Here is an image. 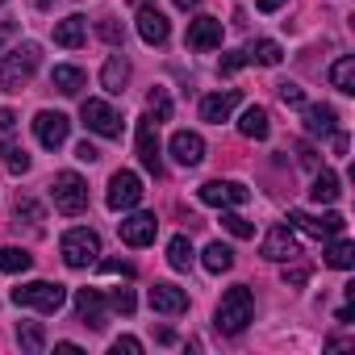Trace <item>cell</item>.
<instances>
[{
    "label": "cell",
    "mask_w": 355,
    "mask_h": 355,
    "mask_svg": "<svg viewBox=\"0 0 355 355\" xmlns=\"http://www.w3.org/2000/svg\"><path fill=\"white\" fill-rule=\"evenodd\" d=\"M239 88H226V92H214V96H205L201 101V121H214V125H222L234 109H239Z\"/></svg>",
    "instance_id": "ac0fdd59"
},
{
    "label": "cell",
    "mask_w": 355,
    "mask_h": 355,
    "mask_svg": "<svg viewBox=\"0 0 355 355\" xmlns=\"http://www.w3.org/2000/svg\"><path fill=\"white\" fill-rule=\"evenodd\" d=\"M280 101H284V105H305V88L284 80V84H280Z\"/></svg>",
    "instance_id": "f35d334b"
},
{
    "label": "cell",
    "mask_w": 355,
    "mask_h": 355,
    "mask_svg": "<svg viewBox=\"0 0 355 355\" xmlns=\"http://www.w3.org/2000/svg\"><path fill=\"white\" fill-rule=\"evenodd\" d=\"M305 280H309V268H284V284L297 288V284H305Z\"/></svg>",
    "instance_id": "ee69618b"
},
{
    "label": "cell",
    "mask_w": 355,
    "mask_h": 355,
    "mask_svg": "<svg viewBox=\"0 0 355 355\" xmlns=\"http://www.w3.org/2000/svg\"><path fill=\"white\" fill-rule=\"evenodd\" d=\"M222 226H226L234 239H251V234H255V226H251L243 214H222Z\"/></svg>",
    "instance_id": "e575fe53"
},
{
    "label": "cell",
    "mask_w": 355,
    "mask_h": 355,
    "mask_svg": "<svg viewBox=\"0 0 355 355\" xmlns=\"http://www.w3.org/2000/svg\"><path fill=\"white\" fill-rule=\"evenodd\" d=\"M297 255H301V247H297L293 226H272V230L263 234V259H272V263H288V259H297Z\"/></svg>",
    "instance_id": "5bb4252c"
},
{
    "label": "cell",
    "mask_w": 355,
    "mask_h": 355,
    "mask_svg": "<svg viewBox=\"0 0 355 355\" xmlns=\"http://www.w3.org/2000/svg\"><path fill=\"white\" fill-rule=\"evenodd\" d=\"M222 21L218 17H197V21H189V46L193 51H218L222 46Z\"/></svg>",
    "instance_id": "e0dca14e"
},
{
    "label": "cell",
    "mask_w": 355,
    "mask_h": 355,
    "mask_svg": "<svg viewBox=\"0 0 355 355\" xmlns=\"http://www.w3.org/2000/svg\"><path fill=\"white\" fill-rule=\"evenodd\" d=\"M171 159L180 167H197L205 159V138L197 130H175L171 134Z\"/></svg>",
    "instance_id": "9a60e30c"
},
{
    "label": "cell",
    "mask_w": 355,
    "mask_h": 355,
    "mask_svg": "<svg viewBox=\"0 0 355 355\" xmlns=\"http://www.w3.org/2000/svg\"><path fill=\"white\" fill-rule=\"evenodd\" d=\"M55 351H63V355H84V351H80L76 343H55Z\"/></svg>",
    "instance_id": "c3c4849f"
},
{
    "label": "cell",
    "mask_w": 355,
    "mask_h": 355,
    "mask_svg": "<svg viewBox=\"0 0 355 355\" xmlns=\"http://www.w3.org/2000/svg\"><path fill=\"white\" fill-rule=\"evenodd\" d=\"M38 59H42V46L38 42H21L17 51H9L5 63H0V92H21L34 80Z\"/></svg>",
    "instance_id": "7a4b0ae2"
},
{
    "label": "cell",
    "mask_w": 355,
    "mask_h": 355,
    "mask_svg": "<svg viewBox=\"0 0 355 355\" xmlns=\"http://www.w3.org/2000/svg\"><path fill=\"white\" fill-rule=\"evenodd\" d=\"M243 63H247V55H243V51H230V55H226V59H222L218 67H222V76H234V71H239Z\"/></svg>",
    "instance_id": "ab89813d"
},
{
    "label": "cell",
    "mask_w": 355,
    "mask_h": 355,
    "mask_svg": "<svg viewBox=\"0 0 355 355\" xmlns=\"http://www.w3.org/2000/svg\"><path fill=\"white\" fill-rule=\"evenodd\" d=\"M101 84H105L109 96H121L125 84H130V59L125 55H109L105 67H101Z\"/></svg>",
    "instance_id": "ffe728a7"
},
{
    "label": "cell",
    "mask_w": 355,
    "mask_h": 355,
    "mask_svg": "<svg viewBox=\"0 0 355 355\" xmlns=\"http://www.w3.org/2000/svg\"><path fill=\"white\" fill-rule=\"evenodd\" d=\"M30 218V222H42V205L38 201H17V222Z\"/></svg>",
    "instance_id": "60d3db41"
},
{
    "label": "cell",
    "mask_w": 355,
    "mask_h": 355,
    "mask_svg": "<svg viewBox=\"0 0 355 355\" xmlns=\"http://www.w3.org/2000/svg\"><path fill=\"white\" fill-rule=\"evenodd\" d=\"M109 305H113V309H117V313H125V318H130V313H134V305H138V301H134V293H130V288H117V293H113V297H109Z\"/></svg>",
    "instance_id": "d590c367"
},
{
    "label": "cell",
    "mask_w": 355,
    "mask_h": 355,
    "mask_svg": "<svg viewBox=\"0 0 355 355\" xmlns=\"http://www.w3.org/2000/svg\"><path fill=\"white\" fill-rule=\"evenodd\" d=\"M59 251H63V263L80 272V268H92V263H96V255H101V239H96V230L76 226V230H67V234H63Z\"/></svg>",
    "instance_id": "5b68a950"
},
{
    "label": "cell",
    "mask_w": 355,
    "mask_h": 355,
    "mask_svg": "<svg viewBox=\"0 0 355 355\" xmlns=\"http://www.w3.org/2000/svg\"><path fill=\"white\" fill-rule=\"evenodd\" d=\"M201 263H205V272H230V268H234V251H230L226 243H209Z\"/></svg>",
    "instance_id": "4dcf8cb0"
},
{
    "label": "cell",
    "mask_w": 355,
    "mask_h": 355,
    "mask_svg": "<svg viewBox=\"0 0 355 355\" xmlns=\"http://www.w3.org/2000/svg\"><path fill=\"white\" fill-rule=\"evenodd\" d=\"M338 193H343V189H338V175H334L330 167H322V171L313 175L309 197H313V201H322V205H330V201H338Z\"/></svg>",
    "instance_id": "d4e9b609"
},
{
    "label": "cell",
    "mask_w": 355,
    "mask_h": 355,
    "mask_svg": "<svg viewBox=\"0 0 355 355\" xmlns=\"http://www.w3.org/2000/svg\"><path fill=\"white\" fill-rule=\"evenodd\" d=\"M13 34V26H0V46H5V38Z\"/></svg>",
    "instance_id": "681fc988"
},
{
    "label": "cell",
    "mask_w": 355,
    "mask_h": 355,
    "mask_svg": "<svg viewBox=\"0 0 355 355\" xmlns=\"http://www.w3.org/2000/svg\"><path fill=\"white\" fill-rule=\"evenodd\" d=\"M101 272H109V276H134V263H125V259H105Z\"/></svg>",
    "instance_id": "b9f144b4"
},
{
    "label": "cell",
    "mask_w": 355,
    "mask_h": 355,
    "mask_svg": "<svg viewBox=\"0 0 355 355\" xmlns=\"http://www.w3.org/2000/svg\"><path fill=\"white\" fill-rule=\"evenodd\" d=\"M201 201L214 209H230V205H247L251 193L239 180H209V184H201Z\"/></svg>",
    "instance_id": "9c48e42d"
},
{
    "label": "cell",
    "mask_w": 355,
    "mask_h": 355,
    "mask_svg": "<svg viewBox=\"0 0 355 355\" xmlns=\"http://www.w3.org/2000/svg\"><path fill=\"white\" fill-rule=\"evenodd\" d=\"M76 313L84 318V326L105 330V293L101 288H80L76 293Z\"/></svg>",
    "instance_id": "d6986e66"
},
{
    "label": "cell",
    "mask_w": 355,
    "mask_h": 355,
    "mask_svg": "<svg viewBox=\"0 0 355 355\" xmlns=\"http://www.w3.org/2000/svg\"><path fill=\"white\" fill-rule=\"evenodd\" d=\"M305 130H309L313 138H326V134L338 130V113H334L330 105H305Z\"/></svg>",
    "instance_id": "44dd1931"
},
{
    "label": "cell",
    "mask_w": 355,
    "mask_h": 355,
    "mask_svg": "<svg viewBox=\"0 0 355 355\" xmlns=\"http://www.w3.org/2000/svg\"><path fill=\"white\" fill-rule=\"evenodd\" d=\"M167 263H171L175 272H189V268H193V243H189L184 234H175V239L167 243Z\"/></svg>",
    "instance_id": "f1b7e54d"
},
{
    "label": "cell",
    "mask_w": 355,
    "mask_h": 355,
    "mask_svg": "<svg viewBox=\"0 0 355 355\" xmlns=\"http://www.w3.org/2000/svg\"><path fill=\"white\" fill-rule=\"evenodd\" d=\"M80 117H84V125H88L92 134H101V138H121V117H117V109H113L109 101L88 96L84 109H80Z\"/></svg>",
    "instance_id": "52a82bcc"
},
{
    "label": "cell",
    "mask_w": 355,
    "mask_h": 355,
    "mask_svg": "<svg viewBox=\"0 0 355 355\" xmlns=\"http://www.w3.org/2000/svg\"><path fill=\"white\" fill-rule=\"evenodd\" d=\"M67 134H71V121H67V113L42 109V113L34 117V138H38L46 150H59V146L67 142Z\"/></svg>",
    "instance_id": "ba28073f"
},
{
    "label": "cell",
    "mask_w": 355,
    "mask_h": 355,
    "mask_svg": "<svg viewBox=\"0 0 355 355\" xmlns=\"http://www.w3.org/2000/svg\"><path fill=\"white\" fill-rule=\"evenodd\" d=\"M155 117L146 113L142 121H138V159H142V167L150 171V175H163V155H159V134H155Z\"/></svg>",
    "instance_id": "4fadbf2b"
},
{
    "label": "cell",
    "mask_w": 355,
    "mask_h": 355,
    "mask_svg": "<svg viewBox=\"0 0 355 355\" xmlns=\"http://www.w3.org/2000/svg\"><path fill=\"white\" fill-rule=\"evenodd\" d=\"M113 355H142V343L138 338H130V334H121V338H113V347H109Z\"/></svg>",
    "instance_id": "8d00e7d4"
},
{
    "label": "cell",
    "mask_w": 355,
    "mask_h": 355,
    "mask_svg": "<svg viewBox=\"0 0 355 355\" xmlns=\"http://www.w3.org/2000/svg\"><path fill=\"white\" fill-rule=\"evenodd\" d=\"M255 5H259V13H276V9L284 5V0H255Z\"/></svg>",
    "instance_id": "bcb514c9"
},
{
    "label": "cell",
    "mask_w": 355,
    "mask_h": 355,
    "mask_svg": "<svg viewBox=\"0 0 355 355\" xmlns=\"http://www.w3.org/2000/svg\"><path fill=\"white\" fill-rule=\"evenodd\" d=\"M96 30H101V38H105V42H109V46H121V26H117V21H113V17H105V21H101V26H96Z\"/></svg>",
    "instance_id": "74e56055"
},
{
    "label": "cell",
    "mask_w": 355,
    "mask_h": 355,
    "mask_svg": "<svg viewBox=\"0 0 355 355\" xmlns=\"http://www.w3.org/2000/svg\"><path fill=\"white\" fill-rule=\"evenodd\" d=\"M301 163H305V167H318V155H313L309 146H301Z\"/></svg>",
    "instance_id": "7dc6e473"
},
{
    "label": "cell",
    "mask_w": 355,
    "mask_h": 355,
    "mask_svg": "<svg viewBox=\"0 0 355 355\" xmlns=\"http://www.w3.org/2000/svg\"><path fill=\"white\" fill-rule=\"evenodd\" d=\"M138 38L146 42V46H163L167 42V34H171V26H167V13L163 9H155V5H138Z\"/></svg>",
    "instance_id": "7c38bea8"
},
{
    "label": "cell",
    "mask_w": 355,
    "mask_h": 355,
    "mask_svg": "<svg viewBox=\"0 0 355 355\" xmlns=\"http://www.w3.org/2000/svg\"><path fill=\"white\" fill-rule=\"evenodd\" d=\"M288 226H297V230H305V234H313V239H334V234H343V214H322V218H313V214H305V209H293L288 214Z\"/></svg>",
    "instance_id": "30bf717a"
},
{
    "label": "cell",
    "mask_w": 355,
    "mask_h": 355,
    "mask_svg": "<svg viewBox=\"0 0 355 355\" xmlns=\"http://www.w3.org/2000/svg\"><path fill=\"white\" fill-rule=\"evenodd\" d=\"M239 130L247 134V138H255V142H263L268 134H272V121H268V109H259V105H251L243 117H239Z\"/></svg>",
    "instance_id": "603a6c76"
},
{
    "label": "cell",
    "mask_w": 355,
    "mask_h": 355,
    "mask_svg": "<svg viewBox=\"0 0 355 355\" xmlns=\"http://www.w3.org/2000/svg\"><path fill=\"white\" fill-rule=\"evenodd\" d=\"M67 301V288L59 280H30V284H17L13 288V305H26V309H42V313H59Z\"/></svg>",
    "instance_id": "277c9868"
},
{
    "label": "cell",
    "mask_w": 355,
    "mask_h": 355,
    "mask_svg": "<svg viewBox=\"0 0 355 355\" xmlns=\"http://www.w3.org/2000/svg\"><path fill=\"white\" fill-rule=\"evenodd\" d=\"M17 125V113L13 109H0V130H13Z\"/></svg>",
    "instance_id": "f6af8a7d"
},
{
    "label": "cell",
    "mask_w": 355,
    "mask_h": 355,
    "mask_svg": "<svg viewBox=\"0 0 355 355\" xmlns=\"http://www.w3.org/2000/svg\"><path fill=\"white\" fill-rule=\"evenodd\" d=\"M175 5H180V9H197V0H175Z\"/></svg>",
    "instance_id": "f907efd6"
},
{
    "label": "cell",
    "mask_w": 355,
    "mask_h": 355,
    "mask_svg": "<svg viewBox=\"0 0 355 355\" xmlns=\"http://www.w3.org/2000/svg\"><path fill=\"white\" fill-rule=\"evenodd\" d=\"M84 38H88V21H84V17H63V21L55 26V42L67 46V51L84 46Z\"/></svg>",
    "instance_id": "7402d4cb"
},
{
    "label": "cell",
    "mask_w": 355,
    "mask_h": 355,
    "mask_svg": "<svg viewBox=\"0 0 355 355\" xmlns=\"http://www.w3.org/2000/svg\"><path fill=\"white\" fill-rule=\"evenodd\" d=\"M117 234H121L125 247H150L155 234H159V222H155V214H130V218L117 222Z\"/></svg>",
    "instance_id": "8fae6325"
},
{
    "label": "cell",
    "mask_w": 355,
    "mask_h": 355,
    "mask_svg": "<svg viewBox=\"0 0 355 355\" xmlns=\"http://www.w3.org/2000/svg\"><path fill=\"white\" fill-rule=\"evenodd\" d=\"M0 5H5V0H0Z\"/></svg>",
    "instance_id": "816d5d0a"
},
{
    "label": "cell",
    "mask_w": 355,
    "mask_h": 355,
    "mask_svg": "<svg viewBox=\"0 0 355 355\" xmlns=\"http://www.w3.org/2000/svg\"><path fill=\"white\" fill-rule=\"evenodd\" d=\"M146 113H150L155 121H167V117H171V96H167V88H150V96H146Z\"/></svg>",
    "instance_id": "836d02e7"
},
{
    "label": "cell",
    "mask_w": 355,
    "mask_h": 355,
    "mask_svg": "<svg viewBox=\"0 0 355 355\" xmlns=\"http://www.w3.org/2000/svg\"><path fill=\"white\" fill-rule=\"evenodd\" d=\"M51 201H55L59 214L80 218L88 209V184H84V175L80 171H59L55 180H51Z\"/></svg>",
    "instance_id": "3957f363"
},
{
    "label": "cell",
    "mask_w": 355,
    "mask_h": 355,
    "mask_svg": "<svg viewBox=\"0 0 355 355\" xmlns=\"http://www.w3.org/2000/svg\"><path fill=\"white\" fill-rule=\"evenodd\" d=\"M51 84H55L63 96H76V92L84 88V71H80V67H67V63H59V67L51 71Z\"/></svg>",
    "instance_id": "4316f807"
},
{
    "label": "cell",
    "mask_w": 355,
    "mask_h": 355,
    "mask_svg": "<svg viewBox=\"0 0 355 355\" xmlns=\"http://www.w3.org/2000/svg\"><path fill=\"white\" fill-rule=\"evenodd\" d=\"M17 343H21L26 351H42V347H46V330H42V322H21V326H17Z\"/></svg>",
    "instance_id": "d6a6232c"
},
{
    "label": "cell",
    "mask_w": 355,
    "mask_h": 355,
    "mask_svg": "<svg viewBox=\"0 0 355 355\" xmlns=\"http://www.w3.org/2000/svg\"><path fill=\"white\" fill-rule=\"evenodd\" d=\"M251 318H255V297H251V288H247V284L226 288V293H222V301H218L214 326H218L222 334H243Z\"/></svg>",
    "instance_id": "6da1fadb"
},
{
    "label": "cell",
    "mask_w": 355,
    "mask_h": 355,
    "mask_svg": "<svg viewBox=\"0 0 355 355\" xmlns=\"http://www.w3.org/2000/svg\"><path fill=\"white\" fill-rule=\"evenodd\" d=\"M30 268H34V255L30 251H21V247H0V272L17 276V272H30Z\"/></svg>",
    "instance_id": "83f0119b"
},
{
    "label": "cell",
    "mask_w": 355,
    "mask_h": 355,
    "mask_svg": "<svg viewBox=\"0 0 355 355\" xmlns=\"http://www.w3.org/2000/svg\"><path fill=\"white\" fill-rule=\"evenodd\" d=\"M0 159H5V167L13 171V175H26L30 171V155H26V146H17V142H0Z\"/></svg>",
    "instance_id": "1f68e13d"
},
{
    "label": "cell",
    "mask_w": 355,
    "mask_h": 355,
    "mask_svg": "<svg viewBox=\"0 0 355 355\" xmlns=\"http://www.w3.org/2000/svg\"><path fill=\"white\" fill-rule=\"evenodd\" d=\"M105 201H109V209H113V214L134 209V205L142 201V180H138V171H125V167H121V171H113Z\"/></svg>",
    "instance_id": "8992f818"
},
{
    "label": "cell",
    "mask_w": 355,
    "mask_h": 355,
    "mask_svg": "<svg viewBox=\"0 0 355 355\" xmlns=\"http://www.w3.org/2000/svg\"><path fill=\"white\" fill-rule=\"evenodd\" d=\"M243 55H247V63H259V67H276V63L284 59L280 42H272V38H259V42H251Z\"/></svg>",
    "instance_id": "cb8c5ba5"
},
{
    "label": "cell",
    "mask_w": 355,
    "mask_h": 355,
    "mask_svg": "<svg viewBox=\"0 0 355 355\" xmlns=\"http://www.w3.org/2000/svg\"><path fill=\"white\" fill-rule=\"evenodd\" d=\"M330 84L338 92H355V55H343L334 67H330Z\"/></svg>",
    "instance_id": "f546056e"
},
{
    "label": "cell",
    "mask_w": 355,
    "mask_h": 355,
    "mask_svg": "<svg viewBox=\"0 0 355 355\" xmlns=\"http://www.w3.org/2000/svg\"><path fill=\"white\" fill-rule=\"evenodd\" d=\"M150 309L163 313V318H180L189 309V293L180 284H155L150 288Z\"/></svg>",
    "instance_id": "2e32d148"
},
{
    "label": "cell",
    "mask_w": 355,
    "mask_h": 355,
    "mask_svg": "<svg viewBox=\"0 0 355 355\" xmlns=\"http://www.w3.org/2000/svg\"><path fill=\"white\" fill-rule=\"evenodd\" d=\"M326 263L338 268V272H347V268L355 263V243H347L343 234H334V239L326 243Z\"/></svg>",
    "instance_id": "484cf974"
},
{
    "label": "cell",
    "mask_w": 355,
    "mask_h": 355,
    "mask_svg": "<svg viewBox=\"0 0 355 355\" xmlns=\"http://www.w3.org/2000/svg\"><path fill=\"white\" fill-rule=\"evenodd\" d=\"M76 159H80V163H96V159H101V150H96L92 142H80V146H76Z\"/></svg>",
    "instance_id": "7bdbcfd3"
}]
</instances>
